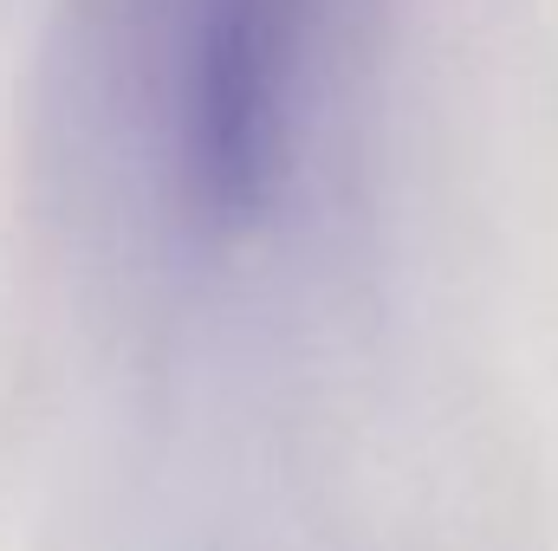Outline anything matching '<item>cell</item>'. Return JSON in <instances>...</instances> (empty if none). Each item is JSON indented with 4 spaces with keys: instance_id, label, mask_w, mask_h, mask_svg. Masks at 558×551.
<instances>
[{
    "instance_id": "6da1fadb",
    "label": "cell",
    "mask_w": 558,
    "mask_h": 551,
    "mask_svg": "<svg viewBox=\"0 0 558 551\" xmlns=\"http://www.w3.org/2000/svg\"><path fill=\"white\" fill-rule=\"evenodd\" d=\"M318 0H143V85L182 195L247 215L299 131Z\"/></svg>"
}]
</instances>
